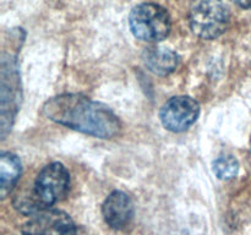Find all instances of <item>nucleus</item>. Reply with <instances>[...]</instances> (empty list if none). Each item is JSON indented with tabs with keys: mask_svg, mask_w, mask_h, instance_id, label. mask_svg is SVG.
I'll return each mask as SVG.
<instances>
[{
	"mask_svg": "<svg viewBox=\"0 0 251 235\" xmlns=\"http://www.w3.org/2000/svg\"><path fill=\"white\" fill-rule=\"evenodd\" d=\"M47 117L66 127L100 137L112 139L120 131L117 115L108 107L81 94L53 97L43 107Z\"/></svg>",
	"mask_w": 251,
	"mask_h": 235,
	"instance_id": "f257e3e1",
	"label": "nucleus"
},
{
	"mask_svg": "<svg viewBox=\"0 0 251 235\" xmlns=\"http://www.w3.org/2000/svg\"><path fill=\"white\" fill-rule=\"evenodd\" d=\"M70 188V175L61 163H50L37 175L33 188L17 193L14 205L24 214H33L63 200Z\"/></svg>",
	"mask_w": 251,
	"mask_h": 235,
	"instance_id": "f03ea898",
	"label": "nucleus"
},
{
	"mask_svg": "<svg viewBox=\"0 0 251 235\" xmlns=\"http://www.w3.org/2000/svg\"><path fill=\"white\" fill-rule=\"evenodd\" d=\"M229 10L223 0H193L189 12L194 33L203 39H215L229 24Z\"/></svg>",
	"mask_w": 251,
	"mask_h": 235,
	"instance_id": "7ed1b4c3",
	"label": "nucleus"
},
{
	"mask_svg": "<svg viewBox=\"0 0 251 235\" xmlns=\"http://www.w3.org/2000/svg\"><path fill=\"white\" fill-rule=\"evenodd\" d=\"M129 24L134 36L146 42L163 41L172 28L168 11L151 2L134 7L130 14Z\"/></svg>",
	"mask_w": 251,
	"mask_h": 235,
	"instance_id": "20e7f679",
	"label": "nucleus"
},
{
	"mask_svg": "<svg viewBox=\"0 0 251 235\" xmlns=\"http://www.w3.org/2000/svg\"><path fill=\"white\" fill-rule=\"evenodd\" d=\"M21 232L22 235H77L70 215L59 210H42L33 213Z\"/></svg>",
	"mask_w": 251,
	"mask_h": 235,
	"instance_id": "39448f33",
	"label": "nucleus"
},
{
	"mask_svg": "<svg viewBox=\"0 0 251 235\" xmlns=\"http://www.w3.org/2000/svg\"><path fill=\"white\" fill-rule=\"evenodd\" d=\"M200 105L191 97L179 95L164 103L159 112V118L167 130L181 132L188 130L198 120Z\"/></svg>",
	"mask_w": 251,
	"mask_h": 235,
	"instance_id": "423d86ee",
	"label": "nucleus"
},
{
	"mask_svg": "<svg viewBox=\"0 0 251 235\" xmlns=\"http://www.w3.org/2000/svg\"><path fill=\"white\" fill-rule=\"evenodd\" d=\"M102 212L109 227L122 230L131 223L134 217V205L126 193L123 191H114L105 198Z\"/></svg>",
	"mask_w": 251,
	"mask_h": 235,
	"instance_id": "0eeeda50",
	"label": "nucleus"
},
{
	"mask_svg": "<svg viewBox=\"0 0 251 235\" xmlns=\"http://www.w3.org/2000/svg\"><path fill=\"white\" fill-rule=\"evenodd\" d=\"M144 61L150 71L157 75H168L178 65V55L171 49L150 48L144 53Z\"/></svg>",
	"mask_w": 251,
	"mask_h": 235,
	"instance_id": "6e6552de",
	"label": "nucleus"
},
{
	"mask_svg": "<svg viewBox=\"0 0 251 235\" xmlns=\"http://www.w3.org/2000/svg\"><path fill=\"white\" fill-rule=\"evenodd\" d=\"M21 174V162L19 157L6 152L1 154L0 159V192L5 198L16 185Z\"/></svg>",
	"mask_w": 251,
	"mask_h": 235,
	"instance_id": "1a4fd4ad",
	"label": "nucleus"
},
{
	"mask_svg": "<svg viewBox=\"0 0 251 235\" xmlns=\"http://www.w3.org/2000/svg\"><path fill=\"white\" fill-rule=\"evenodd\" d=\"M239 164L232 156H222L213 162V171L216 175L223 180L233 179L238 174Z\"/></svg>",
	"mask_w": 251,
	"mask_h": 235,
	"instance_id": "9d476101",
	"label": "nucleus"
},
{
	"mask_svg": "<svg viewBox=\"0 0 251 235\" xmlns=\"http://www.w3.org/2000/svg\"><path fill=\"white\" fill-rule=\"evenodd\" d=\"M232 1L243 9H251V0H232Z\"/></svg>",
	"mask_w": 251,
	"mask_h": 235,
	"instance_id": "9b49d317",
	"label": "nucleus"
}]
</instances>
